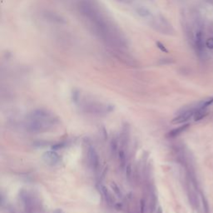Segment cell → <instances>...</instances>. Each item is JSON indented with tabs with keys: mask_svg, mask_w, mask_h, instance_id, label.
Returning a JSON list of instances; mask_svg holds the SVG:
<instances>
[{
	"mask_svg": "<svg viewBox=\"0 0 213 213\" xmlns=\"http://www.w3.org/2000/svg\"><path fill=\"white\" fill-rule=\"evenodd\" d=\"M60 123L58 117L46 109H37L30 112L25 123L26 129L32 132H44L53 129Z\"/></svg>",
	"mask_w": 213,
	"mask_h": 213,
	"instance_id": "1",
	"label": "cell"
},
{
	"mask_svg": "<svg viewBox=\"0 0 213 213\" xmlns=\"http://www.w3.org/2000/svg\"><path fill=\"white\" fill-rule=\"evenodd\" d=\"M73 101L76 104L79 105V107L82 111L94 115H106L113 110V106L108 104H103L94 101L81 100L78 93L73 95Z\"/></svg>",
	"mask_w": 213,
	"mask_h": 213,
	"instance_id": "2",
	"label": "cell"
},
{
	"mask_svg": "<svg viewBox=\"0 0 213 213\" xmlns=\"http://www.w3.org/2000/svg\"><path fill=\"white\" fill-rule=\"evenodd\" d=\"M43 160L44 161L45 163L50 166H57L60 164L62 158L60 155H58V153L54 151H48L45 152L43 154Z\"/></svg>",
	"mask_w": 213,
	"mask_h": 213,
	"instance_id": "3",
	"label": "cell"
},
{
	"mask_svg": "<svg viewBox=\"0 0 213 213\" xmlns=\"http://www.w3.org/2000/svg\"><path fill=\"white\" fill-rule=\"evenodd\" d=\"M87 161L91 168L94 171H97L99 167V158L97 152L92 146H89L87 148Z\"/></svg>",
	"mask_w": 213,
	"mask_h": 213,
	"instance_id": "4",
	"label": "cell"
},
{
	"mask_svg": "<svg viewBox=\"0 0 213 213\" xmlns=\"http://www.w3.org/2000/svg\"><path fill=\"white\" fill-rule=\"evenodd\" d=\"M196 108H192V109H188V110H186V111L182 112V113H180L178 116H177L175 117L174 119L172 121V123H183L186 122L187 121H188L189 119L194 116L195 112H196Z\"/></svg>",
	"mask_w": 213,
	"mask_h": 213,
	"instance_id": "5",
	"label": "cell"
},
{
	"mask_svg": "<svg viewBox=\"0 0 213 213\" xmlns=\"http://www.w3.org/2000/svg\"><path fill=\"white\" fill-rule=\"evenodd\" d=\"M99 190H100L101 193H102V195L103 196V197L105 199V201H106L107 205L112 206V205L113 204V200H112V196L110 195V193H109V192L107 191V189H106L104 186L100 185V186H99Z\"/></svg>",
	"mask_w": 213,
	"mask_h": 213,
	"instance_id": "6",
	"label": "cell"
},
{
	"mask_svg": "<svg viewBox=\"0 0 213 213\" xmlns=\"http://www.w3.org/2000/svg\"><path fill=\"white\" fill-rule=\"evenodd\" d=\"M188 127L189 124H184L183 126H181L179 127H177V128H175L173 130H172V131L170 132L169 133L167 134V136H168L169 137H176L179 136L180 134H182L183 132L186 131Z\"/></svg>",
	"mask_w": 213,
	"mask_h": 213,
	"instance_id": "7",
	"label": "cell"
},
{
	"mask_svg": "<svg viewBox=\"0 0 213 213\" xmlns=\"http://www.w3.org/2000/svg\"><path fill=\"white\" fill-rule=\"evenodd\" d=\"M196 47H197L199 53H202V51H204L203 36H202V34L201 32L197 33V36H196Z\"/></svg>",
	"mask_w": 213,
	"mask_h": 213,
	"instance_id": "8",
	"label": "cell"
},
{
	"mask_svg": "<svg viewBox=\"0 0 213 213\" xmlns=\"http://www.w3.org/2000/svg\"><path fill=\"white\" fill-rule=\"evenodd\" d=\"M197 109V108H196ZM208 112L207 110V108H204V109H197L196 112L194 114V120L196 122L200 121L202 120V118H204L207 115Z\"/></svg>",
	"mask_w": 213,
	"mask_h": 213,
	"instance_id": "9",
	"label": "cell"
},
{
	"mask_svg": "<svg viewBox=\"0 0 213 213\" xmlns=\"http://www.w3.org/2000/svg\"><path fill=\"white\" fill-rule=\"evenodd\" d=\"M117 154H118V159H119V162L121 165L122 169H125L127 167V158L124 152L122 150L118 151Z\"/></svg>",
	"mask_w": 213,
	"mask_h": 213,
	"instance_id": "10",
	"label": "cell"
},
{
	"mask_svg": "<svg viewBox=\"0 0 213 213\" xmlns=\"http://www.w3.org/2000/svg\"><path fill=\"white\" fill-rule=\"evenodd\" d=\"M111 187L117 196L119 198H122V192L120 191V188H119L115 183H112Z\"/></svg>",
	"mask_w": 213,
	"mask_h": 213,
	"instance_id": "11",
	"label": "cell"
},
{
	"mask_svg": "<svg viewBox=\"0 0 213 213\" xmlns=\"http://www.w3.org/2000/svg\"><path fill=\"white\" fill-rule=\"evenodd\" d=\"M206 46L210 50H213V37L208 38L206 41Z\"/></svg>",
	"mask_w": 213,
	"mask_h": 213,
	"instance_id": "12",
	"label": "cell"
},
{
	"mask_svg": "<svg viewBox=\"0 0 213 213\" xmlns=\"http://www.w3.org/2000/svg\"><path fill=\"white\" fill-rule=\"evenodd\" d=\"M126 174L128 177H130L132 175V167L131 165H127L126 167Z\"/></svg>",
	"mask_w": 213,
	"mask_h": 213,
	"instance_id": "13",
	"label": "cell"
},
{
	"mask_svg": "<svg viewBox=\"0 0 213 213\" xmlns=\"http://www.w3.org/2000/svg\"><path fill=\"white\" fill-rule=\"evenodd\" d=\"M53 213H63V212L62 210H60V209H58V210H56Z\"/></svg>",
	"mask_w": 213,
	"mask_h": 213,
	"instance_id": "14",
	"label": "cell"
}]
</instances>
